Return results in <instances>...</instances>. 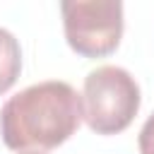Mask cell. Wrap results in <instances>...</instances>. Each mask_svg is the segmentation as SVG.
I'll return each mask as SVG.
<instances>
[{
    "mask_svg": "<svg viewBox=\"0 0 154 154\" xmlns=\"http://www.w3.org/2000/svg\"><path fill=\"white\" fill-rule=\"evenodd\" d=\"M137 144H140V154H154V113L142 125L140 137H137Z\"/></svg>",
    "mask_w": 154,
    "mask_h": 154,
    "instance_id": "5b68a950",
    "label": "cell"
},
{
    "mask_svg": "<svg viewBox=\"0 0 154 154\" xmlns=\"http://www.w3.org/2000/svg\"><path fill=\"white\" fill-rule=\"evenodd\" d=\"M22 72V48L19 41L0 26V94H5Z\"/></svg>",
    "mask_w": 154,
    "mask_h": 154,
    "instance_id": "277c9868",
    "label": "cell"
},
{
    "mask_svg": "<svg viewBox=\"0 0 154 154\" xmlns=\"http://www.w3.org/2000/svg\"><path fill=\"white\" fill-rule=\"evenodd\" d=\"M26 154H36V152H26Z\"/></svg>",
    "mask_w": 154,
    "mask_h": 154,
    "instance_id": "8992f818",
    "label": "cell"
},
{
    "mask_svg": "<svg viewBox=\"0 0 154 154\" xmlns=\"http://www.w3.org/2000/svg\"><path fill=\"white\" fill-rule=\"evenodd\" d=\"M140 111V84L118 65H101L84 77L82 118L96 135L123 132Z\"/></svg>",
    "mask_w": 154,
    "mask_h": 154,
    "instance_id": "7a4b0ae2",
    "label": "cell"
},
{
    "mask_svg": "<svg viewBox=\"0 0 154 154\" xmlns=\"http://www.w3.org/2000/svg\"><path fill=\"white\" fill-rule=\"evenodd\" d=\"M82 123V96L67 82L48 79L10 96L0 111V135L12 152H48Z\"/></svg>",
    "mask_w": 154,
    "mask_h": 154,
    "instance_id": "6da1fadb",
    "label": "cell"
},
{
    "mask_svg": "<svg viewBox=\"0 0 154 154\" xmlns=\"http://www.w3.org/2000/svg\"><path fill=\"white\" fill-rule=\"evenodd\" d=\"M65 38L84 58L113 53L123 36V2L118 0H65L60 2Z\"/></svg>",
    "mask_w": 154,
    "mask_h": 154,
    "instance_id": "3957f363",
    "label": "cell"
}]
</instances>
